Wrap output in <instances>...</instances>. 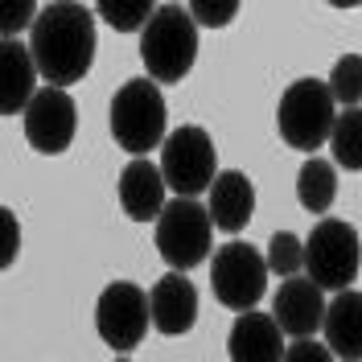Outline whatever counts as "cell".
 <instances>
[{
  "mask_svg": "<svg viewBox=\"0 0 362 362\" xmlns=\"http://www.w3.org/2000/svg\"><path fill=\"white\" fill-rule=\"evenodd\" d=\"M189 8V17H194V25H210V29H223V25H230V17L239 13V4L235 0H194V4H185Z\"/></svg>",
  "mask_w": 362,
  "mask_h": 362,
  "instance_id": "cb8c5ba5",
  "label": "cell"
},
{
  "mask_svg": "<svg viewBox=\"0 0 362 362\" xmlns=\"http://www.w3.org/2000/svg\"><path fill=\"white\" fill-rule=\"evenodd\" d=\"M17 255H21V223L8 206H0V272L13 268Z\"/></svg>",
  "mask_w": 362,
  "mask_h": 362,
  "instance_id": "d4e9b609",
  "label": "cell"
},
{
  "mask_svg": "<svg viewBox=\"0 0 362 362\" xmlns=\"http://www.w3.org/2000/svg\"><path fill=\"white\" fill-rule=\"evenodd\" d=\"M268 272H276L280 280H293L305 272V239H296L293 230H276L268 239V255H264Z\"/></svg>",
  "mask_w": 362,
  "mask_h": 362,
  "instance_id": "ffe728a7",
  "label": "cell"
},
{
  "mask_svg": "<svg viewBox=\"0 0 362 362\" xmlns=\"http://www.w3.org/2000/svg\"><path fill=\"white\" fill-rule=\"evenodd\" d=\"M329 153H334V169L362 173V107L338 112L334 132H329Z\"/></svg>",
  "mask_w": 362,
  "mask_h": 362,
  "instance_id": "d6986e66",
  "label": "cell"
},
{
  "mask_svg": "<svg viewBox=\"0 0 362 362\" xmlns=\"http://www.w3.org/2000/svg\"><path fill=\"white\" fill-rule=\"evenodd\" d=\"M284 362H338L329 354L325 341H313V338H296L288 350H284Z\"/></svg>",
  "mask_w": 362,
  "mask_h": 362,
  "instance_id": "484cf974",
  "label": "cell"
},
{
  "mask_svg": "<svg viewBox=\"0 0 362 362\" xmlns=\"http://www.w3.org/2000/svg\"><path fill=\"white\" fill-rule=\"evenodd\" d=\"M210 288L218 296V305L235 309V313H251L264 293H268V264L264 255L251 247V243H239L230 239L214 251L210 259Z\"/></svg>",
  "mask_w": 362,
  "mask_h": 362,
  "instance_id": "ba28073f",
  "label": "cell"
},
{
  "mask_svg": "<svg viewBox=\"0 0 362 362\" xmlns=\"http://www.w3.org/2000/svg\"><path fill=\"white\" fill-rule=\"evenodd\" d=\"M112 362H132V358H112Z\"/></svg>",
  "mask_w": 362,
  "mask_h": 362,
  "instance_id": "4316f807",
  "label": "cell"
},
{
  "mask_svg": "<svg viewBox=\"0 0 362 362\" xmlns=\"http://www.w3.org/2000/svg\"><path fill=\"white\" fill-rule=\"evenodd\" d=\"M284 334L272 321V313H239L230 334H226V354L230 362H284Z\"/></svg>",
  "mask_w": 362,
  "mask_h": 362,
  "instance_id": "9a60e30c",
  "label": "cell"
},
{
  "mask_svg": "<svg viewBox=\"0 0 362 362\" xmlns=\"http://www.w3.org/2000/svg\"><path fill=\"white\" fill-rule=\"evenodd\" d=\"M198 58V25L181 4H157V13L140 29V62L153 83H181Z\"/></svg>",
  "mask_w": 362,
  "mask_h": 362,
  "instance_id": "7a4b0ae2",
  "label": "cell"
},
{
  "mask_svg": "<svg viewBox=\"0 0 362 362\" xmlns=\"http://www.w3.org/2000/svg\"><path fill=\"white\" fill-rule=\"evenodd\" d=\"M148 321L165 338L189 334L194 321H198V288L181 272H165L157 284L148 288Z\"/></svg>",
  "mask_w": 362,
  "mask_h": 362,
  "instance_id": "7c38bea8",
  "label": "cell"
},
{
  "mask_svg": "<svg viewBox=\"0 0 362 362\" xmlns=\"http://www.w3.org/2000/svg\"><path fill=\"white\" fill-rule=\"evenodd\" d=\"M325 87L334 95V103L341 107H358L362 103V54H346L334 62L329 70V78H325Z\"/></svg>",
  "mask_w": 362,
  "mask_h": 362,
  "instance_id": "44dd1931",
  "label": "cell"
},
{
  "mask_svg": "<svg viewBox=\"0 0 362 362\" xmlns=\"http://www.w3.org/2000/svg\"><path fill=\"white\" fill-rule=\"evenodd\" d=\"M95 13L119 33H140L148 17L157 13V4L153 0H103V4H95Z\"/></svg>",
  "mask_w": 362,
  "mask_h": 362,
  "instance_id": "7402d4cb",
  "label": "cell"
},
{
  "mask_svg": "<svg viewBox=\"0 0 362 362\" xmlns=\"http://www.w3.org/2000/svg\"><path fill=\"white\" fill-rule=\"evenodd\" d=\"M362 268V239L346 218H321L305 239V276L321 293L354 288Z\"/></svg>",
  "mask_w": 362,
  "mask_h": 362,
  "instance_id": "5b68a950",
  "label": "cell"
},
{
  "mask_svg": "<svg viewBox=\"0 0 362 362\" xmlns=\"http://www.w3.org/2000/svg\"><path fill=\"white\" fill-rule=\"evenodd\" d=\"M210 243H214V223L206 214L198 198H169L157 218V251L169 264V272L198 268L210 259Z\"/></svg>",
  "mask_w": 362,
  "mask_h": 362,
  "instance_id": "8992f818",
  "label": "cell"
},
{
  "mask_svg": "<svg viewBox=\"0 0 362 362\" xmlns=\"http://www.w3.org/2000/svg\"><path fill=\"white\" fill-rule=\"evenodd\" d=\"M165 124H169V107H165V95L153 78H128L115 90L112 136L124 153H132V160L148 157L153 148L165 144V136H169Z\"/></svg>",
  "mask_w": 362,
  "mask_h": 362,
  "instance_id": "3957f363",
  "label": "cell"
},
{
  "mask_svg": "<svg viewBox=\"0 0 362 362\" xmlns=\"http://www.w3.org/2000/svg\"><path fill=\"white\" fill-rule=\"evenodd\" d=\"M148 293L132 284V280H115L107 284L99 300H95V329H99V338L107 341L112 350L119 354H128L136 350L144 334H148Z\"/></svg>",
  "mask_w": 362,
  "mask_h": 362,
  "instance_id": "9c48e42d",
  "label": "cell"
},
{
  "mask_svg": "<svg viewBox=\"0 0 362 362\" xmlns=\"http://www.w3.org/2000/svg\"><path fill=\"white\" fill-rule=\"evenodd\" d=\"M321 334H325V346H329L334 358L362 362V293L358 288L334 293V300H325Z\"/></svg>",
  "mask_w": 362,
  "mask_h": 362,
  "instance_id": "2e32d148",
  "label": "cell"
},
{
  "mask_svg": "<svg viewBox=\"0 0 362 362\" xmlns=\"http://www.w3.org/2000/svg\"><path fill=\"white\" fill-rule=\"evenodd\" d=\"M37 66L33 54L21 37L0 42V115H17L29 107V99L37 95Z\"/></svg>",
  "mask_w": 362,
  "mask_h": 362,
  "instance_id": "e0dca14e",
  "label": "cell"
},
{
  "mask_svg": "<svg viewBox=\"0 0 362 362\" xmlns=\"http://www.w3.org/2000/svg\"><path fill=\"white\" fill-rule=\"evenodd\" d=\"M37 4L33 0H0V42H13L21 29H33Z\"/></svg>",
  "mask_w": 362,
  "mask_h": 362,
  "instance_id": "603a6c76",
  "label": "cell"
},
{
  "mask_svg": "<svg viewBox=\"0 0 362 362\" xmlns=\"http://www.w3.org/2000/svg\"><path fill=\"white\" fill-rule=\"evenodd\" d=\"M338 198V169L325 157H305L300 173H296V202L309 214H325Z\"/></svg>",
  "mask_w": 362,
  "mask_h": 362,
  "instance_id": "ac0fdd59",
  "label": "cell"
},
{
  "mask_svg": "<svg viewBox=\"0 0 362 362\" xmlns=\"http://www.w3.org/2000/svg\"><path fill=\"white\" fill-rule=\"evenodd\" d=\"M272 321L280 325V334L288 338H313L325 321V293L317 288L309 276H293L284 280L276 296H272Z\"/></svg>",
  "mask_w": 362,
  "mask_h": 362,
  "instance_id": "8fae6325",
  "label": "cell"
},
{
  "mask_svg": "<svg viewBox=\"0 0 362 362\" xmlns=\"http://www.w3.org/2000/svg\"><path fill=\"white\" fill-rule=\"evenodd\" d=\"M25 140L33 144V153L58 157L66 153L74 132H78V107L62 87H37V95L25 107Z\"/></svg>",
  "mask_w": 362,
  "mask_h": 362,
  "instance_id": "30bf717a",
  "label": "cell"
},
{
  "mask_svg": "<svg viewBox=\"0 0 362 362\" xmlns=\"http://www.w3.org/2000/svg\"><path fill=\"white\" fill-rule=\"evenodd\" d=\"M29 54L33 66L45 78V87H62L83 83L95 66V8L74 4V0H54L37 8V21L29 29Z\"/></svg>",
  "mask_w": 362,
  "mask_h": 362,
  "instance_id": "6da1fadb",
  "label": "cell"
},
{
  "mask_svg": "<svg viewBox=\"0 0 362 362\" xmlns=\"http://www.w3.org/2000/svg\"><path fill=\"white\" fill-rule=\"evenodd\" d=\"M334 119H338V103L325 87V78H296L288 83V90L280 95V107H276V128H280V140L305 153V157H317L321 144H329V132H334Z\"/></svg>",
  "mask_w": 362,
  "mask_h": 362,
  "instance_id": "277c9868",
  "label": "cell"
},
{
  "mask_svg": "<svg viewBox=\"0 0 362 362\" xmlns=\"http://www.w3.org/2000/svg\"><path fill=\"white\" fill-rule=\"evenodd\" d=\"M206 214L214 230L223 235H239L255 214V185L243 169H218V177L206 189Z\"/></svg>",
  "mask_w": 362,
  "mask_h": 362,
  "instance_id": "4fadbf2b",
  "label": "cell"
},
{
  "mask_svg": "<svg viewBox=\"0 0 362 362\" xmlns=\"http://www.w3.org/2000/svg\"><path fill=\"white\" fill-rule=\"evenodd\" d=\"M160 177L173 189V198H198L218 177V148L206 128L181 124L160 144Z\"/></svg>",
  "mask_w": 362,
  "mask_h": 362,
  "instance_id": "52a82bcc",
  "label": "cell"
},
{
  "mask_svg": "<svg viewBox=\"0 0 362 362\" xmlns=\"http://www.w3.org/2000/svg\"><path fill=\"white\" fill-rule=\"evenodd\" d=\"M165 177H160V165H153L148 157H136L124 165L119 173V206L132 223H157L160 210H165Z\"/></svg>",
  "mask_w": 362,
  "mask_h": 362,
  "instance_id": "5bb4252c",
  "label": "cell"
}]
</instances>
